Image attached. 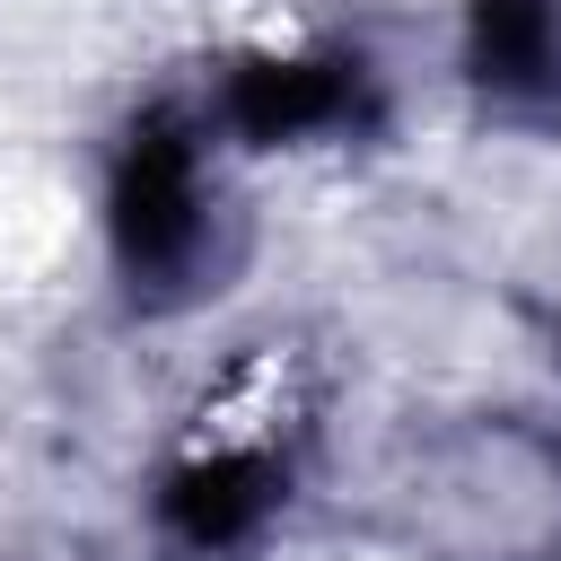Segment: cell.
I'll return each mask as SVG.
<instances>
[{"mask_svg": "<svg viewBox=\"0 0 561 561\" xmlns=\"http://www.w3.org/2000/svg\"><path fill=\"white\" fill-rule=\"evenodd\" d=\"M193 210H202L193 158L149 131L140 158L123 167V245H131V263H175V254L193 245V228H202Z\"/></svg>", "mask_w": 561, "mask_h": 561, "instance_id": "obj_1", "label": "cell"}, {"mask_svg": "<svg viewBox=\"0 0 561 561\" xmlns=\"http://www.w3.org/2000/svg\"><path fill=\"white\" fill-rule=\"evenodd\" d=\"M473 35H482V70H491L500 88H535V79L552 70V53H561L552 0H482V9H473Z\"/></svg>", "mask_w": 561, "mask_h": 561, "instance_id": "obj_2", "label": "cell"}]
</instances>
